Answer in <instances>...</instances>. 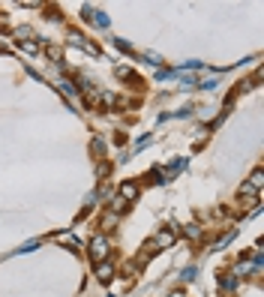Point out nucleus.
<instances>
[{
    "label": "nucleus",
    "mask_w": 264,
    "mask_h": 297,
    "mask_svg": "<svg viewBox=\"0 0 264 297\" xmlns=\"http://www.w3.org/2000/svg\"><path fill=\"white\" fill-rule=\"evenodd\" d=\"M108 252H111V243L108 237H93L90 240V258L99 264V261H108Z\"/></svg>",
    "instance_id": "1"
},
{
    "label": "nucleus",
    "mask_w": 264,
    "mask_h": 297,
    "mask_svg": "<svg viewBox=\"0 0 264 297\" xmlns=\"http://www.w3.org/2000/svg\"><path fill=\"white\" fill-rule=\"evenodd\" d=\"M177 240V228L174 225H168V228H162L156 237H153V243H150V249H165V246H171Z\"/></svg>",
    "instance_id": "2"
},
{
    "label": "nucleus",
    "mask_w": 264,
    "mask_h": 297,
    "mask_svg": "<svg viewBox=\"0 0 264 297\" xmlns=\"http://www.w3.org/2000/svg\"><path fill=\"white\" fill-rule=\"evenodd\" d=\"M117 198H120L123 204L135 201V198H138V186H135V183H123V186H120V192H117Z\"/></svg>",
    "instance_id": "3"
},
{
    "label": "nucleus",
    "mask_w": 264,
    "mask_h": 297,
    "mask_svg": "<svg viewBox=\"0 0 264 297\" xmlns=\"http://www.w3.org/2000/svg\"><path fill=\"white\" fill-rule=\"evenodd\" d=\"M111 276H114V264H111V261H99L96 264V279L99 282H108Z\"/></svg>",
    "instance_id": "4"
},
{
    "label": "nucleus",
    "mask_w": 264,
    "mask_h": 297,
    "mask_svg": "<svg viewBox=\"0 0 264 297\" xmlns=\"http://www.w3.org/2000/svg\"><path fill=\"white\" fill-rule=\"evenodd\" d=\"M114 225H117V213H114V210H108V213L102 216V228H105V231H111Z\"/></svg>",
    "instance_id": "5"
},
{
    "label": "nucleus",
    "mask_w": 264,
    "mask_h": 297,
    "mask_svg": "<svg viewBox=\"0 0 264 297\" xmlns=\"http://www.w3.org/2000/svg\"><path fill=\"white\" fill-rule=\"evenodd\" d=\"M261 183H264V171H261V168H255V171H252V177H249V186L258 192V189H261Z\"/></svg>",
    "instance_id": "6"
},
{
    "label": "nucleus",
    "mask_w": 264,
    "mask_h": 297,
    "mask_svg": "<svg viewBox=\"0 0 264 297\" xmlns=\"http://www.w3.org/2000/svg\"><path fill=\"white\" fill-rule=\"evenodd\" d=\"M240 198H249V201L255 204V201H258V192L249 186V183H243V186H240Z\"/></svg>",
    "instance_id": "7"
},
{
    "label": "nucleus",
    "mask_w": 264,
    "mask_h": 297,
    "mask_svg": "<svg viewBox=\"0 0 264 297\" xmlns=\"http://www.w3.org/2000/svg\"><path fill=\"white\" fill-rule=\"evenodd\" d=\"M222 288H225V291H234V288H237V276H234V273H225Z\"/></svg>",
    "instance_id": "8"
},
{
    "label": "nucleus",
    "mask_w": 264,
    "mask_h": 297,
    "mask_svg": "<svg viewBox=\"0 0 264 297\" xmlns=\"http://www.w3.org/2000/svg\"><path fill=\"white\" fill-rule=\"evenodd\" d=\"M186 237H195V240L201 237V228L195 225V222H192V225H186Z\"/></svg>",
    "instance_id": "9"
},
{
    "label": "nucleus",
    "mask_w": 264,
    "mask_h": 297,
    "mask_svg": "<svg viewBox=\"0 0 264 297\" xmlns=\"http://www.w3.org/2000/svg\"><path fill=\"white\" fill-rule=\"evenodd\" d=\"M21 48H24L27 54H36V45H33V42H21Z\"/></svg>",
    "instance_id": "10"
},
{
    "label": "nucleus",
    "mask_w": 264,
    "mask_h": 297,
    "mask_svg": "<svg viewBox=\"0 0 264 297\" xmlns=\"http://www.w3.org/2000/svg\"><path fill=\"white\" fill-rule=\"evenodd\" d=\"M168 297H186V294H183V291H174V294H168Z\"/></svg>",
    "instance_id": "11"
}]
</instances>
